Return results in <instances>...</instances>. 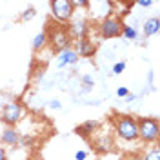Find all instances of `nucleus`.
Masks as SVG:
<instances>
[{"mask_svg":"<svg viewBox=\"0 0 160 160\" xmlns=\"http://www.w3.org/2000/svg\"><path fill=\"white\" fill-rule=\"evenodd\" d=\"M115 131L122 140L135 142L138 140V122L131 115H120L115 120Z\"/></svg>","mask_w":160,"mask_h":160,"instance_id":"nucleus-1","label":"nucleus"},{"mask_svg":"<svg viewBox=\"0 0 160 160\" xmlns=\"http://www.w3.org/2000/svg\"><path fill=\"white\" fill-rule=\"evenodd\" d=\"M138 122V138L144 144H157L160 135L158 120L155 117H146V118H137Z\"/></svg>","mask_w":160,"mask_h":160,"instance_id":"nucleus-2","label":"nucleus"},{"mask_svg":"<svg viewBox=\"0 0 160 160\" xmlns=\"http://www.w3.org/2000/svg\"><path fill=\"white\" fill-rule=\"evenodd\" d=\"M46 37H48V44H49L57 53H60V51H64V49H69L71 42H73L68 28H64V26H55V28H51V29L46 33Z\"/></svg>","mask_w":160,"mask_h":160,"instance_id":"nucleus-3","label":"nucleus"},{"mask_svg":"<svg viewBox=\"0 0 160 160\" xmlns=\"http://www.w3.org/2000/svg\"><path fill=\"white\" fill-rule=\"evenodd\" d=\"M24 115H26L24 106H22L20 102H17V100H13V102L6 104V106L2 108V111H0V120H2L8 128H15L20 120L24 118Z\"/></svg>","mask_w":160,"mask_h":160,"instance_id":"nucleus-4","label":"nucleus"},{"mask_svg":"<svg viewBox=\"0 0 160 160\" xmlns=\"http://www.w3.org/2000/svg\"><path fill=\"white\" fill-rule=\"evenodd\" d=\"M51 6V15L58 24H68L73 20L75 15V8L71 4V0H53Z\"/></svg>","mask_w":160,"mask_h":160,"instance_id":"nucleus-5","label":"nucleus"},{"mask_svg":"<svg viewBox=\"0 0 160 160\" xmlns=\"http://www.w3.org/2000/svg\"><path fill=\"white\" fill-rule=\"evenodd\" d=\"M122 28H124L122 18H118V17H106L98 24V35L106 40L117 38V37L122 35Z\"/></svg>","mask_w":160,"mask_h":160,"instance_id":"nucleus-6","label":"nucleus"},{"mask_svg":"<svg viewBox=\"0 0 160 160\" xmlns=\"http://www.w3.org/2000/svg\"><path fill=\"white\" fill-rule=\"evenodd\" d=\"M69 35L71 38H86L89 37V20L88 18H75L71 20V26H69Z\"/></svg>","mask_w":160,"mask_h":160,"instance_id":"nucleus-7","label":"nucleus"},{"mask_svg":"<svg viewBox=\"0 0 160 160\" xmlns=\"http://www.w3.org/2000/svg\"><path fill=\"white\" fill-rule=\"evenodd\" d=\"M77 55L80 57H84V58H89L95 55V51H97V44L89 38V37H86V38H80L77 40Z\"/></svg>","mask_w":160,"mask_h":160,"instance_id":"nucleus-8","label":"nucleus"},{"mask_svg":"<svg viewBox=\"0 0 160 160\" xmlns=\"http://www.w3.org/2000/svg\"><path fill=\"white\" fill-rule=\"evenodd\" d=\"M78 62V55H77V51L75 49H64L60 51L58 55H57V66L58 68H66V66H75Z\"/></svg>","mask_w":160,"mask_h":160,"instance_id":"nucleus-9","label":"nucleus"},{"mask_svg":"<svg viewBox=\"0 0 160 160\" xmlns=\"http://www.w3.org/2000/svg\"><path fill=\"white\" fill-rule=\"evenodd\" d=\"M0 140L6 146H17L20 142V133L15 128H6V129L2 131V135H0Z\"/></svg>","mask_w":160,"mask_h":160,"instance_id":"nucleus-10","label":"nucleus"},{"mask_svg":"<svg viewBox=\"0 0 160 160\" xmlns=\"http://www.w3.org/2000/svg\"><path fill=\"white\" fill-rule=\"evenodd\" d=\"M160 29V20L157 17H151L144 22V37H153Z\"/></svg>","mask_w":160,"mask_h":160,"instance_id":"nucleus-11","label":"nucleus"},{"mask_svg":"<svg viewBox=\"0 0 160 160\" xmlns=\"http://www.w3.org/2000/svg\"><path fill=\"white\" fill-rule=\"evenodd\" d=\"M46 44H48V37H46V31H42V33H38L35 38H33V51H40L46 48Z\"/></svg>","mask_w":160,"mask_h":160,"instance_id":"nucleus-12","label":"nucleus"},{"mask_svg":"<svg viewBox=\"0 0 160 160\" xmlns=\"http://www.w3.org/2000/svg\"><path fill=\"white\" fill-rule=\"evenodd\" d=\"M95 129H98V122H97V120H88V122H84L82 126H78V128H77V131H78L80 135L93 133Z\"/></svg>","mask_w":160,"mask_h":160,"instance_id":"nucleus-13","label":"nucleus"},{"mask_svg":"<svg viewBox=\"0 0 160 160\" xmlns=\"http://www.w3.org/2000/svg\"><path fill=\"white\" fill-rule=\"evenodd\" d=\"M142 157V160H160V149L157 144H153L149 149L146 151L144 155H140Z\"/></svg>","mask_w":160,"mask_h":160,"instance_id":"nucleus-14","label":"nucleus"},{"mask_svg":"<svg viewBox=\"0 0 160 160\" xmlns=\"http://www.w3.org/2000/svg\"><path fill=\"white\" fill-rule=\"evenodd\" d=\"M122 35H124L128 40H137L138 38V31H137V28H133V26H124V28H122Z\"/></svg>","mask_w":160,"mask_h":160,"instance_id":"nucleus-15","label":"nucleus"},{"mask_svg":"<svg viewBox=\"0 0 160 160\" xmlns=\"http://www.w3.org/2000/svg\"><path fill=\"white\" fill-rule=\"evenodd\" d=\"M35 15H37L35 8H28V9H26L24 13H22V15H20V20H22V22H29V20L35 18Z\"/></svg>","mask_w":160,"mask_h":160,"instance_id":"nucleus-16","label":"nucleus"},{"mask_svg":"<svg viewBox=\"0 0 160 160\" xmlns=\"http://www.w3.org/2000/svg\"><path fill=\"white\" fill-rule=\"evenodd\" d=\"M111 71H113V75H122V73L126 71V62H117Z\"/></svg>","mask_w":160,"mask_h":160,"instance_id":"nucleus-17","label":"nucleus"},{"mask_svg":"<svg viewBox=\"0 0 160 160\" xmlns=\"http://www.w3.org/2000/svg\"><path fill=\"white\" fill-rule=\"evenodd\" d=\"M48 108L53 109V111H60V109H62V102H60L58 98H53V100L48 102Z\"/></svg>","mask_w":160,"mask_h":160,"instance_id":"nucleus-18","label":"nucleus"},{"mask_svg":"<svg viewBox=\"0 0 160 160\" xmlns=\"http://www.w3.org/2000/svg\"><path fill=\"white\" fill-rule=\"evenodd\" d=\"M71 4H73L75 9L77 8H89V2L88 0H71Z\"/></svg>","mask_w":160,"mask_h":160,"instance_id":"nucleus-19","label":"nucleus"},{"mask_svg":"<svg viewBox=\"0 0 160 160\" xmlns=\"http://www.w3.org/2000/svg\"><path fill=\"white\" fill-rule=\"evenodd\" d=\"M82 84H84L88 89H91V88H93V78H91L89 75H84V77H82Z\"/></svg>","mask_w":160,"mask_h":160,"instance_id":"nucleus-20","label":"nucleus"},{"mask_svg":"<svg viewBox=\"0 0 160 160\" xmlns=\"http://www.w3.org/2000/svg\"><path fill=\"white\" fill-rule=\"evenodd\" d=\"M18 144L26 146V148H28V146H33V138H31V137H22V135H20V142Z\"/></svg>","mask_w":160,"mask_h":160,"instance_id":"nucleus-21","label":"nucleus"},{"mask_svg":"<svg viewBox=\"0 0 160 160\" xmlns=\"http://www.w3.org/2000/svg\"><path fill=\"white\" fill-rule=\"evenodd\" d=\"M135 4H137V6H140V8H151L155 2H153V0H137Z\"/></svg>","mask_w":160,"mask_h":160,"instance_id":"nucleus-22","label":"nucleus"},{"mask_svg":"<svg viewBox=\"0 0 160 160\" xmlns=\"http://www.w3.org/2000/svg\"><path fill=\"white\" fill-rule=\"evenodd\" d=\"M128 95H129V89L128 88H118L117 89V97H120V98H126Z\"/></svg>","mask_w":160,"mask_h":160,"instance_id":"nucleus-23","label":"nucleus"},{"mask_svg":"<svg viewBox=\"0 0 160 160\" xmlns=\"http://www.w3.org/2000/svg\"><path fill=\"white\" fill-rule=\"evenodd\" d=\"M88 158V153L86 151H77L75 153V160H86Z\"/></svg>","mask_w":160,"mask_h":160,"instance_id":"nucleus-24","label":"nucleus"},{"mask_svg":"<svg viewBox=\"0 0 160 160\" xmlns=\"http://www.w3.org/2000/svg\"><path fill=\"white\" fill-rule=\"evenodd\" d=\"M124 160H142V157H140V155H137V153H131V155H128Z\"/></svg>","mask_w":160,"mask_h":160,"instance_id":"nucleus-25","label":"nucleus"},{"mask_svg":"<svg viewBox=\"0 0 160 160\" xmlns=\"http://www.w3.org/2000/svg\"><path fill=\"white\" fill-rule=\"evenodd\" d=\"M0 160H8V155H6V149L0 146Z\"/></svg>","mask_w":160,"mask_h":160,"instance_id":"nucleus-26","label":"nucleus"},{"mask_svg":"<svg viewBox=\"0 0 160 160\" xmlns=\"http://www.w3.org/2000/svg\"><path fill=\"white\" fill-rule=\"evenodd\" d=\"M133 98H135V95H131V93H129V95L126 97V102H131V100H133Z\"/></svg>","mask_w":160,"mask_h":160,"instance_id":"nucleus-27","label":"nucleus"}]
</instances>
